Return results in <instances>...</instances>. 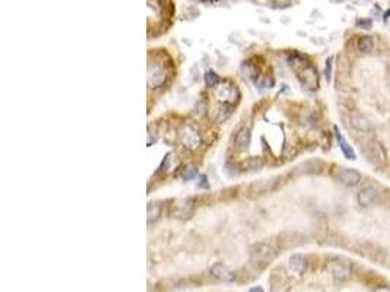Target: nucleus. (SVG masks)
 I'll return each mask as SVG.
<instances>
[{
  "label": "nucleus",
  "mask_w": 390,
  "mask_h": 292,
  "mask_svg": "<svg viewBox=\"0 0 390 292\" xmlns=\"http://www.w3.org/2000/svg\"><path fill=\"white\" fill-rule=\"evenodd\" d=\"M205 82H206L208 87L213 88V87H218V85H219L221 78L218 76L216 72H213V70H208V72L205 73Z\"/></svg>",
  "instance_id": "nucleus-17"
},
{
  "label": "nucleus",
  "mask_w": 390,
  "mask_h": 292,
  "mask_svg": "<svg viewBox=\"0 0 390 292\" xmlns=\"http://www.w3.org/2000/svg\"><path fill=\"white\" fill-rule=\"evenodd\" d=\"M335 135H336L338 144H339V147H341L342 153L345 155V158H346V159H351V161H352V159H355V158H357V155H355V152H354L352 146L346 142V139L342 136V133L339 132V129H338V127H335Z\"/></svg>",
  "instance_id": "nucleus-13"
},
{
  "label": "nucleus",
  "mask_w": 390,
  "mask_h": 292,
  "mask_svg": "<svg viewBox=\"0 0 390 292\" xmlns=\"http://www.w3.org/2000/svg\"><path fill=\"white\" fill-rule=\"evenodd\" d=\"M243 72L248 79H254V78L257 76V73H259V69H257L256 64H251L250 61H244Z\"/></svg>",
  "instance_id": "nucleus-18"
},
{
  "label": "nucleus",
  "mask_w": 390,
  "mask_h": 292,
  "mask_svg": "<svg viewBox=\"0 0 390 292\" xmlns=\"http://www.w3.org/2000/svg\"><path fill=\"white\" fill-rule=\"evenodd\" d=\"M373 47H374V41L368 35H362L357 41V49L360 50L361 53H370L373 50Z\"/></svg>",
  "instance_id": "nucleus-15"
},
{
  "label": "nucleus",
  "mask_w": 390,
  "mask_h": 292,
  "mask_svg": "<svg viewBox=\"0 0 390 292\" xmlns=\"http://www.w3.org/2000/svg\"><path fill=\"white\" fill-rule=\"evenodd\" d=\"M330 272L336 281H348L352 275V263L348 259L336 257L330 263Z\"/></svg>",
  "instance_id": "nucleus-4"
},
{
  "label": "nucleus",
  "mask_w": 390,
  "mask_h": 292,
  "mask_svg": "<svg viewBox=\"0 0 390 292\" xmlns=\"http://www.w3.org/2000/svg\"><path fill=\"white\" fill-rule=\"evenodd\" d=\"M351 126H352L355 130H358V132H364V133H367V132H370V130L373 129L370 120H368L365 116L360 114V113L352 114V117H351Z\"/></svg>",
  "instance_id": "nucleus-10"
},
{
  "label": "nucleus",
  "mask_w": 390,
  "mask_h": 292,
  "mask_svg": "<svg viewBox=\"0 0 390 292\" xmlns=\"http://www.w3.org/2000/svg\"><path fill=\"white\" fill-rule=\"evenodd\" d=\"M165 79H167V72H165V69H164V67H159V66H155V67L149 72V81H148V84H149V87H152V88H158V87H161V85L165 82Z\"/></svg>",
  "instance_id": "nucleus-9"
},
{
  "label": "nucleus",
  "mask_w": 390,
  "mask_h": 292,
  "mask_svg": "<svg viewBox=\"0 0 390 292\" xmlns=\"http://www.w3.org/2000/svg\"><path fill=\"white\" fill-rule=\"evenodd\" d=\"M162 213V204L161 202H149L147 207V215H148V224L150 222H155L159 219Z\"/></svg>",
  "instance_id": "nucleus-14"
},
{
  "label": "nucleus",
  "mask_w": 390,
  "mask_h": 292,
  "mask_svg": "<svg viewBox=\"0 0 390 292\" xmlns=\"http://www.w3.org/2000/svg\"><path fill=\"white\" fill-rule=\"evenodd\" d=\"M247 165L250 170H259V168H262L263 162L260 161V158H251V159H248Z\"/></svg>",
  "instance_id": "nucleus-20"
},
{
  "label": "nucleus",
  "mask_w": 390,
  "mask_h": 292,
  "mask_svg": "<svg viewBox=\"0 0 390 292\" xmlns=\"http://www.w3.org/2000/svg\"><path fill=\"white\" fill-rule=\"evenodd\" d=\"M180 138H181L183 144L187 146V147H190V149L197 147V146L200 145V142H202L200 133L196 130L195 127H192V126H184L183 130H181V133H180Z\"/></svg>",
  "instance_id": "nucleus-6"
},
{
  "label": "nucleus",
  "mask_w": 390,
  "mask_h": 292,
  "mask_svg": "<svg viewBox=\"0 0 390 292\" xmlns=\"http://www.w3.org/2000/svg\"><path fill=\"white\" fill-rule=\"evenodd\" d=\"M248 292H265V291H263V288H262V287H253V288H250V290H248Z\"/></svg>",
  "instance_id": "nucleus-23"
},
{
  "label": "nucleus",
  "mask_w": 390,
  "mask_h": 292,
  "mask_svg": "<svg viewBox=\"0 0 390 292\" xmlns=\"http://www.w3.org/2000/svg\"><path fill=\"white\" fill-rule=\"evenodd\" d=\"M332 63H333V57H329V58L326 60V67H325V75H326L328 82H329L330 78H332Z\"/></svg>",
  "instance_id": "nucleus-21"
},
{
  "label": "nucleus",
  "mask_w": 390,
  "mask_h": 292,
  "mask_svg": "<svg viewBox=\"0 0 390 292\" xmlns=\"http://www.w3.org/2000/svg\"><path fill=\"white\" fill-rule=\"evenodd\" d=\"M248 253H250L251 262H254L256 264H268L273 262L276 257V251L270 245L265 243H256L250 245Z\"/></svg>",
  "instance_id": "nucleus-2"
},
{
  "label": "nucleus",
  "mask_w": 390,
  "mask_h": 292,
  "mask_svg": "<svg viewBox=\"0 0 390 292\" xmlns=\"http://www.w3.org/2000/svg\"><path fill=\"white\" fill-rule=\"evenodd\" d=\"M216 98L219 102L227 105H234L240 99V91L231 81H224L216 88Z\"/></svg>",
  "instance_id": "nucleus-3"
},
{
  "label": "nucleus",
  "mask_w": 390,
  "mask_h": 292,
  "mask_svg": "<svg viewBox=\"0 0 390 292\" xmlns=\"http://www.w3.org/2000/svg\"><path fill=\"white\" fill-rule=\"evenodd\" d=\"M288 267L293 273L297 275H302L307 269V260L304 256L301 254H293L288 260Z\"/></svg>",
  "instance_id": "nucleus-11"
},
{
  "label": "nucleus",
  "mask_w": 390,
  "mask_h": 292,
  "mask_svg": "<svg viewBox=\"0 0 390 292\" xmlns=\"http://www.w3.org/2000/svg\"><path fill=\"white\" fill-rule=\"evenodd\" d=\"M209 272L213 278H216L218 281H222V282H233L236 279V273L222 263H215L213 266H210Z\"/></svg>",
  "instance_id": "nucleus-5"
},
{
  "label": "nucleus",
  "mask_w": 390,
  "mask_h": 292,
  "mask_svg": "<svg viewBox=\"0 0 390 292\" xmlns=\"http://www.w3.org/2000/svg\"><path fill=\"white\" fill-rule=\"evenodd\" d=\"M290 66L294 67L301 85L308 91H317L319 88V73L317 70L310 64L305 63V60L300 56H294L290 58Z\"/></svg>",
  "instance_id": "nucleus-1"
},
{
  "label": "nucleus",
  "mask_w": 390,
  "mask_h": 292,
  "mask_svg": "<svg viewBox=\"0 0 390 292\" xmlns=\"http://www.w3.org/2000/svg\"><path fill=\"white\" fill-rule=\"evenodd\" d=\"M181 174H183V178L184 180H192V178H195L196 175H197V168H196L195 165H186Z\"/></svg>",
  "instance_id": "nucleus-19"
},
{
  "label": "nucleus",
  "mask_w": 390,
  "mask_h": 292,
  "mask_svg": "<svg viewBox=\"0 0 390 292\" xmlns=\"http://www.w3.org/2000/svg\"><path fill=\"white\" fill-rule=\"evenodd\" d=\"M374 292H390V287H379Z\"/></svg>",
  "instance_id": "nucleus-22"
},
{
  "label": "nucleus",
  "mask_w": 390,
  "mask_h": 292,
  "mask_svg": "<svg viewBox=\"0 0 390 292\" xmlns=\"http://www.w3.org/2000/svg\"><path fill=\"white\" fill-rule=\"evenodd\" d=\"M338 180L341 181L343 186H346V187H354V186H357L361 181V174L357 170L345 168V170H342L341 173H339Z\"/></svg>",
  "instance_id": "nucleus-7"
},
{
  "label": "nucleus",
  "mask_w": 390,
  "mask_h": 292,
  "mask_svg": "<svg viewBox=\"0 0 390 292\" xmlns=\"http://www.w3.org/2000/svg\"><path fill=\"white\" fill-rule=\"evenodd\" d=\"M377 193H379V192H377V189H376V187H371V186H368V187H364V189H361V190L357 193V202H358V204H360V206L365 207V206L371 204V203L376 200Z\"/></svg>",
  "instance_id": "nucleus-8"
},
{
  "label": "nucleus",
  "mask_w": 390,
  "mask_h": 292,
  "mask_svg": "<svg viewBox=\"0 0 390 292\" xmlns=\"http://www.w3.org/2000/svg\"><path fill=\"white\" fill-rule=\"evenodd\" d=\"M250 141H251V135H250V130L247 127H241L236 136H234V147L239 149V150H244L247 149L250 145Z\"/></svg>",
  "instance_id": "nucleus-12"
},
{
  "label": "nucleus",
  "mask_w": 390,
  "mask_h": 292,
  "mask_svg": "<svg viewBox=\"0 0 390 292\" xmlns=\"http://www.w3.org/2000/svg\"><path fill=\"white\" fill-rule=\"evenodd\" d=\"M231 114H233V105L222 104V105L216 110V116H215V118H216V121L222 123V121H225Z\"/></svg>",
  "instance_id": "nucleus-16"
}]
</instances>
